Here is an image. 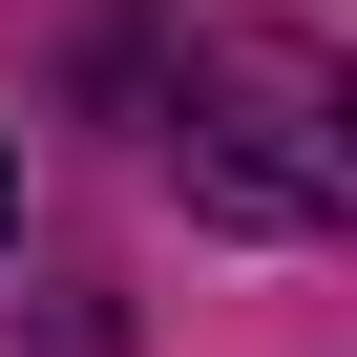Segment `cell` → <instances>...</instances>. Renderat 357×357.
<instances>
[{
    "instance_id": "cell-1",
    "label": "cell",
    "mask_w": 357,
    "mask_h": 357,
    "mask_svg": "<svg viewBox=\"0 0 357 357\" xmlns=\"http://www.w3.org/2000/svg\"><path fill=\"white\" fill-rule=\"evenodd\" d=\"M168 147H190V211H231V231H315V211L357 190V147H336V43H294V22L190 43Z\"/></svg>"
},
{
    "instance_id": "cell-2",
    "label": "cell",
    "mask_w": 357,
    "mask_h": 357,
    "mask_svg": "<svg viewBox=\"0 0 357 357\" xmlns=\"http://www.w3.org/2000/svg\"><path fill=\"white\" fill-rule=\"evenodd\" d=\"M0 231H22V147H0Z\"/></svg>"
}]
</instances>
